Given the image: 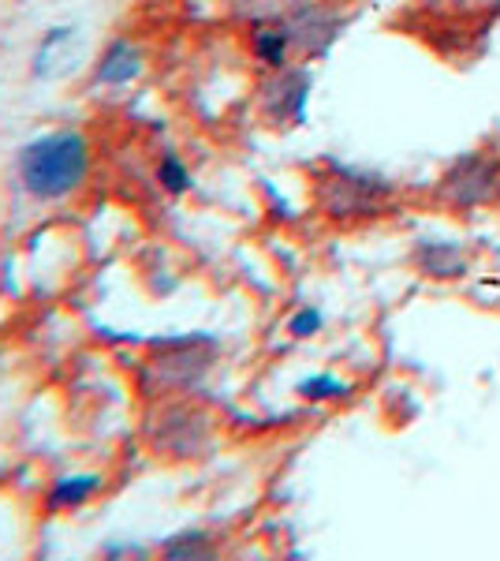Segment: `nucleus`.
Listing matches in <instances>:
<instances>
[{
  "label": "nucleus",
  "mask_w": 500,
  "mask_h": 561,
  "mask_svg": "<svg viewBox=\"0 0 500 561\" xmlns=\"http://www.w3.org/2000/svg\"><path fill=\"white\" fill-rule=\"evenodd\" d=\"M322 311L317 307H303V311H295L292 319H288V333H292L295 341H306V337H314V333H322Z\"/></svg>",
  "instance_id": "obj_14"
},
{
  "label": "nucleus",
  "mask_w": 500,
  "mask_h": 561,
  "mask_svg": "<svg viewBox=\"0 0 500 561\" xmlns=\"http://www.w3.org/2000/svg\"><path fill=\"white\" fill-rule=\"evenodd\" d=\"M280 15H284L288 31H292L299 60L325 57L336 45V38L344 34V26H348L340 8L325 4V0H306V4L292 8V12H280Z\"/></svg>",
  "instance_id": "obj_5"
},
{
  "label": "nucleus",
  "mask_w": 500,
  "mask_h": 561,
  "mask_svg": "<svg viewBox=\"0 0 500 561\" xmlns=\"http://www.w3.org/2000/svg\"><path fill=\"white\" fill-rule=\"evenodd\" d=\"M299 397L311 404L344 401V397H351V382H344V378H336V375H314V378H306V382H299Z\"/></svg>",
  "instance_id": "obj_12"
},
{
  "label": "nucleus",
  "mask_w": 500,
  "mask_h": 561,
  "mask_svg": "<svg viewBox=\"0 0 500 561\" xmlns=\"http://www.w3.org/2000/svg\"><path fill=\"white\" fill-rule=\"evenodd\" d=\"M68 38H71V26H53V31L42 38L38 53H34V71H42V76H45V71H49V60L57 57L60 45L68 42Z\"/></svg>",
  "instance_id": "obj_13"
},
{
  "label": "nucleus",
  "mask_w": 500,
  "mask_h": 561,
  "mask_svg": "<svg viewBox=\"0 0 500 561\" xmlns=\"http://www.w3.org/2000/svg\"><path fill=\"white\" fill-rule=\"evenodd\" d=\"M415 266L422 274L438 277V280H452V277H463L470 266V255L460 248V243H449V240H426L415 248Z\"/></svg>",
  "instance_id": "obj_9"
},
{
  "label": "nucleus",
  "mask_w": 500,
  "mask_h": 561,
  "mask_svg": "<svg viewBox=\"0 0 500 561\" xmlns=\"http://www.w3.org/2000/svg\"><path fill=\"white\" fill-rule=\"evenodd\" d=\"M90 173H94V142L83 128L38 131L15 153V180L26 195L42 203L83 192Z\"/></svg>",
  "instance_id": "obj_1"
},
{
  "label": "nucleus",
  "mask_w": 500,
  "mask_h": 561,
  "mask_svg": "<svg viewBox=\"0 0 500 561\" xmlns=\"http://www.w3.org/2000/svg\"><path fill=\"white\" fill-rule=\"evenodd\" d=\"M213 554H217V542L202 528H184L161 542V558L168 561H209Z\"/></svg>",
  "instance_id": "obj_10"
},
{
  "label": "nucleus",
  "mask_w": 500,
  "mask_h": 561,
  "mask_svg": "<svg viewBox=\"0 0 500 561\" xmlns=\"http://www.w3.org/2000/svg\"><path fill=\"white\" fill-rule=\"evenodd\" d=\"M314 94V76L306 65H288L277 71H266L258 83V113L269 128H295L306 121V105Z\"/></svg>",
  "instance_id": "obj_4"
},
{
  "label": "nucleus",
  "mask_w": 500,
  "mask_h": 561,
  "mask_svg": "<svg viewBox=\"0 0 500 561\" xmlns=\"http://www.w3.org/2000/svg\"><path fill=\"white\" fill-rule=\"evenodd\" d=\"M153 176H158L161 192L172 195V198H184L190 187H195V173H190V165L184 158H179L176 150L165 147L158 158V169H153Z\"/></svg>",
  "instance_id": "obj_11"
},
{
  "label": "nucleus",
  "mask_w": 500,
  "mask_h": 561,
  "mask_svg": "<svg viewBox=\"0 0 500 561\" xmlns=\"http://www.w3.org/2000/svg\"><path fill=\"white\" fill-rule=\"evenodd\" d=\"M147 71V49H142L135 38L127 34H116V38L105 42V49L97 53L94 71H90V83L94 87H131L142 79Z\"/></svg>",
  "instance_id": "obj_6"
},
{
  "label": "nucleus",
  "mask_w": 500,
  "mask_h": 561,
  "mask_svg": "<svg viewBox=\"0 0 500 561\" xmlns=\"http://www.w3.org/2000/svg\"><path fill=\"white\" fill-rule=\"evenodd\" d=\"M396 203V192L381 173L354 165H325L317 173V206L333 217V221H367V217L388 214Z\"/></svg>",
  "instance_id": "obj_2"
},
{
  "label": "nucleus",
  "mask_w": 500,
  "mask_h": 561,
  "mask_svg": "<svg viewBox=\"0 0 500 561\" xmlns=\"http://www.w3.org/2000/svg\"><path fill=\"white\" fill-rule=\"evenodd\" d=\"M306 4V0H266V4L258 8V15L254 20H261V15H280V12H292V8Z\"/></svg>",
  "instance_id": "obj_16"
},
{
  "label": "nucleus",
  "mask_w": 500,
  "mask_h": 561,
  "mask_svg": "<svg viewBox=\"0 0 500 561\" xmlns=\"http://www.w3.org/2000/svg\"><path fill=\"white\" fill-rule=\"evenodd\" d=\"M500 195V158L489 150L463 153L438 184V203L452 210H478Z\"/></svg>",
  "instance_id": "obj_3"
},
{
  "label": "nucleus",
  "mask_w": 500,
  "mask_h": 561,
  "mask_svg": "<svg viewBox=\"0 0 500 561\" xmlns=\"http://www.w3.org/2000/svg\"><path fill=\"white\" fill-rule=\"evenodd\" d=\"M102 554H105V558H147L150 550H147V547H139V542H105Z\"/></svg>",
  "instance_id": "obj_15"
},
{
  "label": "nucleus",
  "mask_w": 500,
  "mask_h": 561,
  "mask_svg": "<svg viewBox=\"0 0 500 561\" xmlns=\"http://www.w3.org/2000/svg\"><path fill=\"white\" fill-rule=\"evenodd\" d=\"M247 45H251V57L258 60L266 71L288 68L299 60L284 15H261V20H251V42Z\"/></svg>",
  "instance_id": "obj_7"
},
{
  "label": "nucleus",
  "mask_w": 500,
  "mask_h": 561,
  "mask_svg": "<svg viewBox=\"0 0 500 561\" xmlns=\"http://www.w3.org/2000/svg\"><path fill=\"white\" fill-rule=\"evenodd\" d=\"M102 491H105V479L97 472H63L53 479L49 491H45V510L49 513L83 510V505L94 502Z\"/></svg>",
  "instance_id": "obj_8"
}]
</instances>
